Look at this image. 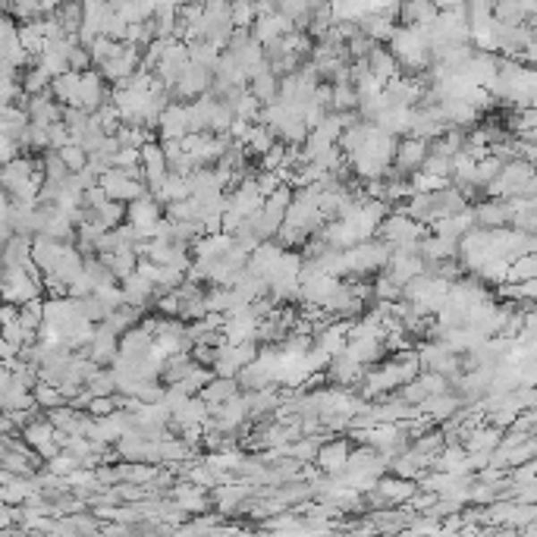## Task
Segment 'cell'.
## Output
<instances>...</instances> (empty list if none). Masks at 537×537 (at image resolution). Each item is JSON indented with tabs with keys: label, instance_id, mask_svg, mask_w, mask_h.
I'll list each match as a JSON object with an SVG mask.
<instances>
[{
	"label": "cell",
	"instance_id": "obj_1",
	"mask_svg": "<svg viewBox=\"0 0 537 537\" xmlns=\"http://www.w3.org/2000/svg\"><path fill=\"white\" fill-rule=\"evenodd\" d=\"M320 462H324V468H330V472H337V468L349 465V456H345V447L343 443H333V447L324 449V456H320Z\"/></svg>",
	"mask_w": 537,
	"mask_h": 537
},
{
	"label": "cell",
	"instance_id": "obj_2",
	"mask_svg": "<svg viewBox=\"0 0 537 537\" xmlns=\"http://www.w3.org/2000/svg\"><path fill=\"white\" fill-rule=\"evenodd\" d=\"M422 141H405V145H399V164L403 166H415L424 160V151H422Z\"/></svg>",
	"mask_w": 537,
	"mask_h": 537
}]
</instances>
